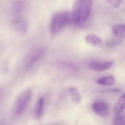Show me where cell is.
Segmentation results:
<instances>
[{
	"label": "cell",
	"mask_w": 125,
	"mask_h": 125,
	"mask_svg": "<svg viewBox=\"0 0 125 125\" xmlns=\"http://www.w3.org/2000/svg\"><path fill=\"white\" fill-rule=\"evenodd\" d=\"M125 108V93L119 98L114 106V111L115 115H119Z\"/></svg>",
	"instance_id": "9"
},
{
	"label": "cell",
	"mask_w": 125,
	"mask_h": 125,
	"mask_svg": "<svg viewBox=\"0 0 125 125\" xmlns=\"http://www.w3.org/2000/svg\"><path fill=\"white\" fill-rule=\"evenodd\" d=\"M12 24L14 28L18 32L24 33L27 30L26 21L22 17H17L14 19Z\"/></svg>",
	"instance_id": "7"
},
{
	"label": "cell",
	"mask_w": 125,
	"mask_h": 125,
	"mask_svg": "<svg viewBox=\"0 0 125 125\" xmlns=\"http://www.w3.org/2000/svg\"><path fill=\"white\" fill-rule=\"evenodd\" d=\"M114 123L115 125H123L124 124L123 120L120 117H117L114 120Z\"/></svg>",
	"instance_id": "15"
},
{
	"label": "cell",
	"mask_w": 125,
	"mask_h": 125,
	"mask_svg": "<svg viewBox=\"0 0 125 125\" xmlns=\"http://www.w3.org/2000/svg\"><path fill=\"white\" fill-rule=\"evenodd\" d=\"M72 23H73L72 13L65 11L56 13L51 20L50 32L52 35L57 34Z\"/></svg>",
	"instance_id": "2"
},
{
	"label": "cell",
	"mask_w": 125,
	"mask_h": 125,
	"mask_svg": "<svg viewBox=\"0 0 125 125\" xmlns=\"http://www.w3.org/2000/svg\"><path fill=\"white\" fill-rule=\"evenodd\" d=\"M120 90L118 88H113V89H109V90H107L105 91L104 92L107 93H119L120 92Z\"/></svg>",
	"instance_id": "16"
},
{
	"label": "cell",
	"mask_w": 125,
	"mask_h": 125,
	"mask_svg": "<svg viewBox=\"0 0 125 125\" xmlns=\"http://www.w3.org/2000/svg\"><path fill=\"white\" fill-rule=\"evenodd\" d=\"M44 49L43 47H38L33 49L28 53L25 61V68H29L38 61L43 55Z\"/></svg>",
	"instance_id": "4"
},
{
	"label": "cell",
	"mask_w": 125,
	"mask_h": 125,
	"mask_svg": "<svg viewBox=\"0 0 125 125\" xmlns=\"http://www.w3.org/2000/svg\"><path fill=\"white\" fill-rule=\"evenodd\" d=\"M92 107L94 112L101 117H106L109 114V106L104 101H96L93 104Z\"/></svg>",
	"instance_id": "5"
},
{
	"label": "cell",
	"mask_w": 125,
	"mask_h": 125,
	"mask_svg": "<svg viewBox=\"0 0 125 125\" xmlns=\"http://www.w3.org/2000/svg\"><path fill=\"white\" fill-rule=\"evenodd\" d=\"M44 98L43 97H41L39 99L36 104L35 109L36 116L38 119L41 118L43 113L44 106Z\"/></svg>",
	"instance_id": "12"
},
{
	"label": "cell",
	"mask_w": 125,
	"mask_h": 125,
	"mask_svg": "<svg viewBox=\"0 0 125 125\" xmlns=\"http://www.w3.org/2000/svg\"><path fill=\"white\" fill-rule=\"evenodd\" d=\"M93 6L92 0H76L72 13L73 23L78 27H83L89 19Z\"/></svg>",
	"instance_id": "1"
},
{
	"label": "cell",
	"mask_w": 125,
	"mask_h": 125,
	"mask_svg": "<svg viewBox=\"0 0 125 125\" xmlns=\"http://www.w3.org/2000/svg\"><path fill=\"white\" fill-rule=\"evenodd\" d=\"M115 83V79L113 76H110L99 80L96 82L98 84L102 85L111 86Z\"/></svg>",
	"instance_id": "11"
},
{
	"label": "cell",
	"mask_w": 125,
	"mask_h": 125,
	"mask_svg": "<svg viewBox=\"0 0 125 125\" xmlns=\"http://www.w3.org/2000/svg\"><path fill=\"white\" fill-rule=\"evenodd\" d=\"M108 4L115 8H118L122 3L123 0H105Z\"/></svg>",
	"instance_id": "14"
},
{
	"label": "cell",
	"mask_w": 125,
	"mask_h": 125,
	"mask_svg": "<svg viewBox=\"0 0 125 125\" xmlns=\"http://www.w3.org/2000/svg\"><path fill=\"white\" fill-rule=\"evenodd\" d=\"M69 95L71 96L73 101L76 103H78L80 101V96L77 91L74 88L68 89Z\"/></svg>",
	"instance_id": "13"
},
{
	"label": "cell",
	"mask_w": 125,
	"mask_h": 125,
	"mask_svg": "<svg viewBox=\"0 0 125 125\" xmlns=\"http://www.w3.org/2000/svg\"><path fill=\"white\" fill-rule=\"evenodd\" d=\"M32 91L27 89L22 91L18 96L16 102L15 111L17 115H21L25 110L31 98Z\"/></svg>",
	"instance_id": "3"
},
{
	"label": "cell",
	"mask_w": 125,
	"mask_h": 125,
	"mask_svg": "<svg viewBox=\"0 0 125 125\" xmlns=\"http://www.w3.org/2000/svg\"><path fill=\"white\" fill-rule=\"evenodd\" d=\"M112 61H103L93 60L91 62L90 67L93 71L96 72H101L109 69L113 65Z\"/></svg>",
	"instance_id": "6"
},
{
	"label": "cell",
	"mask_w": 125,
	"mask_h": 125,
	"mask_svg": "<svg viewBox=\"0 0 125 125\" xmlns=\"http://www.w3.org/2000/svg\"><path fill=\"white\" fill-rule=\"evenodd\" d=\"M113 34L117 38L125 37V25L119 24L115 25L113 28Z\"/></svg>",
	"instance_id": "10"
},
{
	"label": "cell",
	"mask_w": 125,
	"mask_h": 125,
	"mask_svg": "<svg viewBox=\"0 0 125 125\" xmlns=\"http://www.w3.org/2000/svg\"><path fill=\"white\" fill-rule=\"evenodd\" d=\"M85 41L90 46L99 47L102 44V41L99 37L93 34L88 35L85 38Z\"/></svg>",
	"instance_id": "8"
}]
</instances>
